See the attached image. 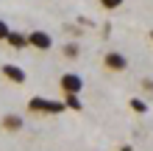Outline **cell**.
<instances>
[{"label": "cell", "instance_id": "cell-12", "mask_svg": "<svg viewBox=\"0 0 153 151\" xmlns=\"http://www.w3.org/2000/svg\"><path fill=\"white\" fill-rule=\"evenodd\" d=\"M11 34V28H8V23L6 20H0V42H6V37Z\"/></svg>", "mask_w": 153, "mask_h": 151}, {"label": "cell", "instance_id": "cell-2", "mask_svg": "<svg viewBox=\"0 0 153 151\" xmlns=\"http://www.w3.org/2000/svg\"><path fill=\"white\" fill-rule=\"evenodd\" d=\"M59 87L64 95H81V90H84V78H81L78 73H64L59 78Z\"/></svg>", "mask_w": 153, "mask_h": 151}, {"label": "cell", "instance_id": "cell-6", "mask_svg": "<svg viewBox=\"0 0 153 151\" xmlns=\"http://www.w3.org/2000/svg\"><path fill=\"white\" fill-rule=\"evenodd\" d=\"M6 42L11 48H17V50H22V48H28V34H22V31H11L6 37Z\"/></svg>", "mask_w": 153, "mask_h": 151}, {"label": "cell", "instance_id": "cell-7", "mask_svg": "<svg viewBox=\"0 0 153 151\" xmlns=\"http://www.w3.org/2000/svg\"><path fill=\"white\" fill-rule=\"evenodd\" d=\"M22 126H25V123H22L20 115H3V129L6 131H20Z\"/></svg>", "mask_w": 153, "mask_h": 151}, {"label": "cell", "instance_id": "cell-1", "mask_svg": "<svg viewBox=\"0 0 153 151\" xmlns=\"http://www.w3.org/2000/svg\"><path fill=\"white\" fill-rule=\"evenodd\" d=\"M67 106L64 101H56V98H42V95H33L28 101V112L33 115H61Z\"/></svg>", "mask_w": 153, "mask_h": 151}, {"label": "cell", "instance_id": "cell-5", "mask_svg": "<svg viewBox=\"0 0 153 151\" xmlns=\"http://www.w3.org/2000/svg\"><path fill=\"white\" fill-rule=\"evenodd\" d=\"M0 73H3L8 81H14V84H22L25 81V70L17 67V65H3V67H0Z\"/></svg>", "mask_w": 153, "mask_h": 151}, {"label": "cell", "instance_id": "cell-9", "mask_svg": "<svg viewBox=\"0 0 153 151\" xmlns=\"http://www.w3.org/2000/svg\"><path fill=\"white\" fill-rule=\"evenodd\" d=\"M131 109L139 112V115H145V112H148V104L142 101V98H131Z\"/></svg>", "mask_w": 153, "mask_h": 151}, {"label": "cell", "instance_id": "cell-3", "mask_svg": "<svg viewBox=\"0 0 153 151\" xmlns=\"http://www.w3.org/2000/svg\"><path fill=\"white\" fill-rule=\"evenodd\" d=\"M103 67L111 70V73H125V70H128V59H125V53H120V50H109L103 56Z\"/></svg>", "mask_w": 153, "mask_h": 151}, {"label": "cell", "instance_id": "cell-11", "mask_svg": "<svg viewBox=\"0 0 153 151\" xmlns=\"http://www.w3.org/2000/svg\"><path fill=\"white\" fill-rule=\"evenodd\" d=\"M123 3H125V0H100V6H103V8H109V11H114V8H120Z\"/></svg>", "mask_w": 153, "mask_h": 151}, {"label": "cell", "instance_id": "cell-10", "mask_svg": "<svg viewBox=\"0 0 153 151\" xmlns=\"http://www.w3.org/2000/svg\"><path fill=\"white\" fill-rule=\"evenodd\" d=\"M78 50H81V48H78V42H67V45H64V56H67V59H75V56H78Z\"/></svg>", "mask_w": 153, "mask_h": 151}, {"label": "cell", "instance_id": "cell-4", "mask_svg": "<svg viewBox=\"0 0 153 151\" xmlns=\"http://www.w3.org/2000/svg\"><path fill=\"white\" fill-rule=\"evenodd\" d=\"M28 45L36 50H50L53 48V37L48 31H28Z\"/></svg>", "mask_w": 153, "mask_h": 151}, {"label": "cell", "instance_id": "cell-8", "mask_svg": "<svg viewBox=\"0 0 153 151\" xmlns=\"http://www.w3.org/2000/svg\"><path fill=\"white\" fill-rule=\"evenodd\" d=\"M64 106H67V109H73V112H81V106H84V104H81L78 95H64Z\"/></svg>", "mask_w": 153, "mask_h": 151}, {"label": "cell", "instance_id": "cell-13", "mask_svg": "<svg viewBox=\"0 0 153 151\" xmlns=\"http://www.w3.org/2000/svg\"><path fill=\"white\" fill-rule=\"evenodd\" d=\"M150 39H153V31H150Z\"/></svg>", "mask_w": 153, "mask_h": 151}]
</instances>
